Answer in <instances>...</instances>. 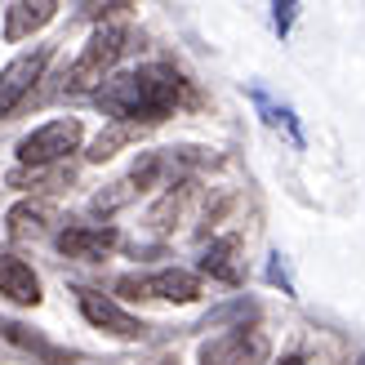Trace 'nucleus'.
<instances>
[{
  "mask_svg": "<svg viewBox=\"0 0 365 365\" xmlns=\"http://www.w3.org/2000/svg\"><path fill=\"white\" fill-rule=\"evenodd\" d=\"M187 98V81L170 67H134L120 76H107L98 89V103L107 116H116L120 125H156L174 116V107Z\"/></svg>",
  "mask_w": 365,
  "mask_h": 365,
  "instance_id": "nucleus-1",
  "label": "nucleus"
},
{
  "mask_svg": "<svg viewBox=\"0 0 365 365\" xmlns=\"http://www.w3.org/2000/svg\"><path fill=\"white\" fill-rule=\"evenodd\" d=\"M120 49H125V27H98L94 36H89V45L81 49V58L71 63V71H67V89H71V94L103 89L107 71H112L116 58H120Z\"/></svg>",
  "mask_w": 365,
  "mask_h": 365,
  "instance_id": "nucleus-2",
  "label": "nucleus"
},
{
  "mask_svg": "<svg viewBox=\"0 0 365 365\" xmlns=\"http://www.w3.org/2000/svg\"><path fill=\"white\" fill-rule=\"evenodd\" d=\"M81 148V120H49V125H41V130H31L23 143H18V160L23 165H31V170H45V165H53V160H63V156H71Z\"/></svg>",
  "mask_w": 365,
  "mask_h": 365,
  "instance_id": "nucleus-3",
  "label": "nucleus"
},
{
  "mask_svg": "<svg viewBox=\"0 0 365 365\" xmlns=\"http://www.w3.org/2000/svg\"><path fill=\"white\" fill-rule=\"evenodd\" d=\"M116 289L125 299H170V303H192L200 294V281L182 267H165L152 277H120Z\"/></svg>",
  "mask_w": 365,
  "mask_h": 365,
  "instance_id": "nucleus-4",
  "label": "nucleus"
},
{
  "mask_svg": "<svg viewBox=\"0 0 365 365\" xmlns=\"http://www.w3.org/2000/svg\"><path fill=\"white\" fill-rule=\"evenodd\" d=\"M267 361V339L259 330H232L200 348V365H263Z\"/></svg>",
  "mask_w": 365,
  "mask_h": 365,
  "instance_id": "nucleus-5",
  "label": "nucleus"
},
{
  "mask_svg": "<svg viewBox=\"0 0 365 365\" xmlns=\"http://www.w3.org/2000/svg\"><path fill=\"white\" fill-rule=\"evenodd\" d=\"M45 63H49V49L41 45V49H31V53H18V58L0 71V116H9L14 107L31 94V85L41 81Z\"/></svg>",
  "mask_w": 365,
  "mask_h": 365,
  "instance_id": "nucleus-6",
  "label": "nucleus"
},
{
  "mask_svg": "<svg viewBox=\"0 0 365 365\" xmlns=\"http://www.w3.org/2000/svg\"><path fill=\"white\" fill-rule=\"evenodd\" d=\"M76 303H81V312H85V321L94 325V330H107V334H116V339H143V321L130 317L120 303L94 294V289H81Z\"/></svg>",
  "mask_w": 365,
  "mask_h": 365,
  "instance_id": "nucleus-7",
  "label": "nucleus"
},
{
  "mask_svg": "<svg viewBox=\"0 0 365 365\" xmlns=\"http://www.w3.org/2000/svg\"><path fill=\"white\" fill-rule=\"evenodd\" d=\"M120 241L116 227H98V223H76V227H63L58 232V254L67 259H103L107 250Z\"/></svg>",
  "mask_w": 365,
  "mask_h": 365,
  "instance_id": "nucleus-8",
  "label": "nucleus"
},
{
  "mask_svg": "<svg viewBox=\"0 0 365 365\" xmlns=\"http://www.w3.org/2000/svg\"><path fill=\"white\" fill-rule=\"evenodd\" d=\"M156 174H160V160H156V156H143V165H134L120 182H112V192H98V196H94V210H98V214L120 210L125 200H134L138 192H148L152 182H156Z\"/></svg>",
  "mask_w": 365,
  "mask_h": 365,
  "instance_id": "nucleus-9",
  "label": "nucleus"
},
{
  "mask_svg": "<svg viewBox=\"0 0 365 365\" xmlns=\"http://www.w3.org/2000/svg\"><path fill=\"white\" fill-rule=\"evenodd\" d=\"M0 294L14 299V303H23V307H36V303H41V281H36V272L23 259L0 254Z\"/></svg>",
  "mask_w": 365,
  "mask_h": 365,
  "instance_id": "nucleus-10",
  "label": "nucleus"
},
{
  "mask_svg": "<svg viewBox=\"0 0 365 365\" xmlns=\"http://www.w3.org/2000/svg\"><path fill=\"white\" fill-rule=\"evenodd\" d=\"M53 14H58L53 0H18V5L5 9V41H27L31 31L53 23Z\"/></svg>",
  "mask_w": 365,
  "mask_h": 365,
  "instance_id": "nucleus-11",
  "label": "nucleus"
},
{
  "mask_svg": "<svg viewBox=\"0 0 365 365\" xmlns=\"http://www.w3.org/2000/svg\"><path fill=\"white\" fill-rule=\"evenodd\" d=\"M49 223H53V210L45 200H18V205L5 214V232L14 241H41L49 232Z\"/></svg>",
  "mask_w": 365,
  "mask_h": 365,
  "instance_id": "nucleus-12",
  "label": "nucleus"
},
{
  "mask_svg": "<svg viewBox=\"0 0 365 365\" xmlns=\"http://www.w3.org/2000/svg\"><path fill=\"white\" fill-rule=\"evenodd\" d=\"M236 254H241V241L236 236H223V241H210L205 250V259H200V272L214 281H223V285H241V263H236Z\"/></svg>",
  "mask_w": 365,
  "mask_h": 365,
  "instance_id": "nucleus-13",
  "label": "nucleus"
},
{
  "mask_svg": "<svg viewBox=\"0 0 365 365\" xmlns=\"http://www.w3.org/2000/svg\"><path fill=\"white\" fill-rule=\"evenodd\" d=\"M0 334H5V343H14V348H23V352H36L45 365H67L71 352L63 348H53L49 339H41L36 330H27V325H18V321H0Z\"/></svg>",
  "mask_w": 365,
  "mask_h": 365,
  "instance_id": "nucleus-14",
  "label": "nucleus"
},
{
  "mask_svg": "<svg viewBox=\"0 0 365 365\" xmlns=\"http://www.w3.org/2000/svg\"><path fill=\"white\" fill-rule=\"evenodd\" d=\"M134 138V125H112L107 134H98L94 143H89V160H107V156H116V148H125V143Z\"/></svg>",
  "mask_w": 365,
  "mask_h": 365,
  "instance_id": "nucleus-15",
  "label": "nucleus"
},
{
  "mask_svg": "<svg viewBox=\"0 0 365 365\" xmlns=\"http://www.w3.org/2000/svg\"><path fill=\"white\" fill-rule=\"evenodd\" d=\"M254 317H259V307L245 303V299H236V303H227V307H218V312H210L200 330H218V325H227V321H241V330H245V321H254Z\"/></svg>",
  "mask_w": 365,
  "mask_h": 365,
  "instance_id": "nucleus-16",
  "label": "nucleus"
},
{
  "mask_svg": "<svg viewBox=\"0 0 365 365\" xmlns=\"http://www.w3.org/2000/svg\"><path fill=\"white\" fill-rule=\"evenodd\" d=\"M294 9H299V5H277V27H281V31L289 27V18H294Z\"/></svg>",
  "mask_w": 365,
  "mask_h": 365,
  "instance_id": "nucleus-17",
  "label": "nucleus"
},
{
  "mask_svg": "<svg viewBox=\"0 0 365 365\" xmlns=\"http://www.w3.org/2000/svg\"><path fill=\"white\" fill-rule=\"evenodd\" d=\"M281 365H303V356H285V361H281Z\"/></svg>",
  "mask_w": 365,
  "mask_h": 365,
  "instance_id": "nucleus-18",
  "label": "nucleus"
},
{
  "mask_svg": "<svg viewBox=\"0 0 365 365\" xmlns=\"http://www.w3.org/2000/svg\"><path fill=\"white\" fill-rule=\"evenodd\" d=\"M160 365H174V361H160Z\"/></svg>",
  "mask_w": 365,
  "mask_h": 365,
  "instance_id": "nucleus-19",
  "label": "nucleus"
},
{
  "mask_svg": "<svg viewBox=\"0 0 365 365\" xmlns=\"http://www.w3.org/2000/svg\"><path fill=\"white\" fill-rule=\"evenodd\" d=\"M356 365H365V356H361V361H356Z\"/></svg>",
  "mask_w": 365,
  "mask_h": 365,
  "instance_id": "nucleus-20",
  "label": "nucleus"
}]
</instances>
